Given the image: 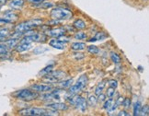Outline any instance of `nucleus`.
<instances>
[{"mask_svg":"<svg viewBox=\"0 0 149 116\" xmlns=\"http://www.w3.org/2000/svg\"><path fill=\"white\" fill-rule=\"evenodd\" d=\"M51 18L54 20H66L72 18L73 13L69 9L64 8H55L51 11Z\"/></svg>","mask_w":149,"mask_h":116,"instance_id":"obj_3","label":"nucleus"},{"mask_svg":"<svg viewBox=\"0 0 149 116\" xmlns=\"http://www.w3.org/2000/svg\"><path fill=\"white\" fill-rule=\"evenodd\" d=\"M111 61L114 63V64H116V65H118V64L121 63L122 59H121V57H120V55L116 53H111Z\"/></svg>","mask_w":149,"mask_h":116,"instance_id":"obj_24","label":"nucleus"},{"mask_svg":"<svg viewBox=\"0 0 149 116\" xmlns=\"http://www.w3.org/2000/svg\"><path fill=\"white\" fill-rule=\"evenodd\" d=\"M114 94H115V89H113V88H109L108 90H107V96L108 98H112L114 96Z\"/></svg>","mask_w":149,"mask_h":116,"instance_id":"obj_34","label":"nucleus"},{"mask_svg":"<svg viewBox=\"0 0 149 116\" xmlns=\"http://www.w3.org/2000/svg\"><path fill=\"white\" fill-rule=\"evenodd\" d=\"M6 38H4V37H1V36H0V42H3V41L5 40Z\"/></svg>","mask_w":149,"mask_h":116,"instance_id":"obj_43","label":"nucleus"},{"mask_svg":"<svg viewBox=\"0 0 149 116\" xmlns=\"http://www.w3.org/2000/svg\"><path fill=\"white\" fill-rule=\"evenodd\" d=\"M19 115L24 116H51L57 115V111L53 109H44V108H27L19 111Z\"/></svg>","mask_w":149,"mask_h":116,"instance_id":"obj_1","label":"nucleus"},{"mask_svg":"<svg viewBox=\"0 0 149 116\" xmlns=\"http://www.w3.org/2000/svg\"><path fill=\"white\" fill-rule=\"evenodd\" d=\"M47 40V35L44 33H37L33 32L29 35H25L20 40V43H41L45 42Z\"/></svg>","mask_w":149,"mask_h":116,"instance_id":"obj_6","label":"nucleus"},{"mask_svg":"<svg viewBox=\"0 0 149 116\" xmlns=\"http://www.w3.org/2000/svg\"><path fill=\"white\" fill-rule=\"evenodd\" d=\"M88 81V77L86 76V75H83V76H81V77H80V78H78V80L77 81V84H79L81 87H83V89H84L85 87L87 86Z\"/></svg>","mask_w":149,"mask_h":116,"instance_id":"obj_19","label":"nucleus"},{"mask_svg":"<svg viewBox=\"0 0 149 116\" xmlns=\"http://www.w3.org/2000/svg\"><path fill=\"white\" fill-rule=\"evenodd\" d=\"M19 43V39L17 38H12V39H9L7 40L6 42L4 43V44L7 46L8 49H11V48H14L15 46Z\"/></svg>","mask_w":149,"mask_h":116,"instance_id":"obj_16","label":"nucleus"},{"mask_svg":"<svg viewBox=\"0 0 149 116\" xmlns=\"http://www.w3.org/2000/svg\"><path fill=\"white\" fill-rule=\"evenodd\" d=\"M73 27L74 29H77V30L81 31V30H84V29L87 28V25H86V22L84 20H82L81 19H77L74 21Z\"/></svg>","mask_w":149,"mask_h":116,"instance_id":"obj_14","label":"nucleus"},{"mask_svg":"<svg viewBox=\"0 0 149 116\" xmlns=\"http://www.w3.org/2000/svg\"><path fill=\"white\" fill-rule=\"evenodd\" d=\"M141 103L140 101H137L134 103V116H138L140 115V112H141Z\"/></svg>","mask_w":149,"mask_h":116,"instance_id":"obj_23","label":"nucleus"},{"mask_svg":"<svg viewBox=\"0 0 149 116\" xmlns=\"http://www.w3.org/2000/svg\"><path fill=\"white\" fill-rule=\"evenodd\" d=\"M3 19L5 20H7L8 23H14L16 22L17 20H18L19 19V16L17 15L14 11H7V12L5 13L4 17H3Z\"/></svg>","mask_w":149,"mask_h":116,"instance_id":"obj_10","label":"nucleus"},{"mask_svg":"<svg viewBox=\"0 0 149 116\" xmlns=\"http://www.w3.org/2000/svg\"><path fill=\"white\" fill-rule=\"evenodd\" d=\"M73 83V79H67V80H64L62 82L59 83V87L62 89H65V88H69L71 86V84Z\"/></svg>","mask_w":149,"mask_h":116,"instance_id":"obj_25","label":"nucleus"},{"mask_svg":"<svg viewBox=\"0 0 149 116\" xmlns=\"http://www.w3.org/2000/svg\"><path fill=\"white\" fill-rule=\"evenodd\" d=\"M66 76V73L64 71H52L51 73L45 75V77L42 78V81L45 83L53 84V83H57L59 82L61 79H63Z\"/></svg>","mask_w":149,"mask_h":116,"instance_id":"obj_5","label":"nucleus"},{"mask_svg":"<svg viewBox=\"0 0 149 116\" xmlns=\"http://www.w3.org/2000/svg\"><path fill=\"white\" fill-rule=\"evenodd\" d=\"M74 59H76V60H81V59H83V58L85 57V55L82 53H74Z\"/></svg>","mask_w":149,"mask_h":116,"instance_id":"obj_36","label":"nucleus"},{"mask_svg":"<svg viewBox=\"0 0 149 116\" xmlns=\"http://www.w3.org/2000/svg\"><path fill=\"white\" fill-rule=\"evenodd\" d=\"M48 51L47 48H44V47H36L35 49L33 50V54L34 55H42L44 52Z\"/></svg>","mask_w":149,"mask_h":116,"instance_id":"obj_30","label":"nucleus"},{"mask_svg":"<svg viewBox=\"0 0 149 116\" xmlns=\"http://www.w3.org/2000/svg\"><path fill=\"white\" fill-rule=\"evenodd\" d=\"M105 81H101L100 83H99V85L96 87V89H95V94L98 96L100 95V93H102V90L104 89L105 88Z\"/></svg>","mask_w":149,"mask_h":116,"instance_id":"obj_21","label":"nucleus"},{"mask_svg":"<svg viewBox=\"0 0 149 116\" xmlns=\"http://www.w3.org/2000/svg\"><path fill=\"white\" fill-rule=\"evenodd\" d=\"M83 89V87H81L79 84L76 83L73 86H70V89L68 90V93L70 95H74V94H77L79 91H81Z\"/></svg>","mask_w":149,"mask_h":116,"instance_id":"obj_15","label":"nucleus"},{"mask_svg":"<svg viewBox=\"0 0 149 116\" xmlns=\"http://www.w3.org/2000/svg\"><path fill=\"white\" fill-rule=\"evenodd\" d=\"M42 24V20L40 19H35V20H31L28 21L21 22L19 24L17 25L14 30L16 32H20L21 35H23V33L28 31H31L34 28H37L40 25Z\"/></svg>","mask_w":149,"mask_h":116,"instance_id":"obj_2","label":"nucleus"},{"mask_svg":"<svg viewBox=\"0 0 149 116\" xmlns=\"http://www.w3.org/2000/svg\"><path fill=\"white\" fill-rule=\"evenodd\" d=\"M57 39H59L60 41H62V42H64V43H68L70 41V38L69 37H65V35L64 34V35H62V36H60V37H58Z\"/></svg>","mask_w":149,"mask_h":116,"instance_id":"obj_37","label":"nucleus"},{"mask_svg":"<svg viewBox=\"0 0 149 116\" xmlns=\"http://www.w3.org/2000/svg\"><path fill=\"white\" fill-rule=\"evenodd\" d=\"M88 53L92 55H98L100 53V49L98 48V46H96V45L88 46Z\"/></svg>","mask_w":149,"mask_h":116,"instance_id":"obj_26","label":"nucleus"},{"mask_svg":"<svg viewBox=\"0 0 149 116\" xmlns=\"http://www.w3.org/2000/svg\"><path fill=\"white\" fill-rule=\"evenodd\" d=\"M48 108L55 110V111H66L68 110V106L65 103L62 102H54V103H50L47 105Z\"/></svg>","mask_w":149,"mask_h":116,"instance_id":"obj_11","label":"nucleus"},{"mask_svg":"<svg viewBox=\"0 0 149 116\" xmlns=\"http://www.w3.org/2000/svg\"><path fill=\"white\" fill-rule=\"evenodd\" d=\"M123 98L122 97H119L118 99H116V101H115V103L117 104V105H121V104L123 103Z\"/></svg>","mask_w":149,"mask_h":116,"instance_id":"obj_40","label":"nucleus"},{"mask_svg":"<svg viewBox=\"0 0 149 116\" xmlns=\"http://www.w3.org/2000/svg\"><path fill=\"white\" fill-rule=\"evenodd\" d=\"M98 96H99V97L97 98V99H98V101H100V102H104V101H106V95L100 93V94L98 95Z\"/></svg>","mask_w":149,"mask_h":116,"instance_id":"obj_38","label":"nucleus"},{"mask_svg":"<svg viewBox=\"0 0 149 116\" xmlns=\"http://www.w3.org/2000/svg\"><path fill=\"white\" fill-rule=\"evenodd\" d=\"M87 46H86V43H78V42H77V43H73L72 44H71V49L73 50V51H81V50H84Z\"/></svg>","mask_w":149,"mask_h":116,"instance_id":"obj_18","label":"nucleus"},{"mask_svg":"<svg viewBox=\"0 0 149 116\" xmlns=\"http://www.w3.org/2000/svg\"><path fill=\"white\" fill-rule=\"evenodd\" d=\"M53 69H54L53 65L47 66L46 67H44L43 69H42V70L39 72V75H40V76H45V75H47V74H49V73H51L52 71H53Z\"/></svg>","mask_w":149,"mask_h":116,"instance_id":"obj_20","label":"nucleus"},{"mask_svg":"<svg viewBox=\"0 0 149 116\" xmlns=\"http://www.w3.org/2000/svg\"><path fill=\"white\" fill-rule=\"evenodd\" d=\"M31 89L38 92V93H44V92H49L53 90V86L51 85H42V84H36L31 86Z\"/></svg>","mask_w":149,"mask_h":116,"instance_id":"obj_8","label":"nucleus"},{"mask_svg":"<svg viewBox=\"0 0 149 116\" xmlns=\"http://www.w3.org/2000/svg\"><path fill=\"white\" fill-rule=\"evenodd\" d=\"M0 9H1V6H0Z\"/></svg>","mask_w":149,"mask_h":116,"instance_id":"obj_44","label":"nucleus"},{"mask_svg":"<svg viewBox=\"0 0 149 116\" xmlns=\"http://www.w3.org/2000/svg\"><path fill=\"white\" fill-rule=\"evenodd\" d=\"M14 97H16L17 99L21 101H34L38 99L39 93L36 91H31L30 89H21L17 91L16 93L13 94Z\"/></svg>","mask_w":149,"mask_h":116,"instance_id":"obj_4","label":"nucleus"},{"mask_svg":"<svg viewBox=\"0 0 149 116\" xmlns=\"http://www.w3.org/2000/svg\"><path fill=\"white\" fill-rule=\"evenodd\" d=\"M32 47L31 43H19L15 46V50L18 53H22V52H26L30 50Z\"/></svg>","mask_w":149,"mask_h":116,"instance_id":"obj_12","label":"nucleus"},{"mask_svg":"<svg viewBox=\"0 0 149 116\" xmlns=\"http://www.w3.org/2000/svg\"><path fill=\"white\" fill-rule=\"evenodd\" d=\"M109 86L111 87V88H113V89H116L117 87H118V82H117V80L115 79H111V80H109Z\"/></svg>","mask_w":149,"mask_h":116,"instance_id":"obj_35","label":"nucleus"},{"mask_svg":"<svg viewBox=\"0 0 149 116\" xmlns=\"http://www.w3.org/2000/svg\"><path fill=\"white\" fill-rule=\"evenodd\" d=\"M97 102H98V99L96 98V96L95 95H90L88 97V102L87 103L88 104L89 106L94 107V106H96Z\"/></svg>","mask_w":149,"mask_h":116,"instance_id":"obj_22","label":"nucleus"},{"mask_svg":"<svg viewBox=\"0 0 149 116\" xmlns=\"http://www.w3.org/2000/svg\"><path fill=\"white\" fill-rule=\"evenodd\" d=\"M9 35H10V32H9L8 29H7V28H0V36L4 37V38H7Z\"/></svg>","mask_w":149,"mask_h":116,"instance_id":"obj_29","label":"nucleus"},{"mask_svg":"<svg viewBox=\"0 0 149 116\" xmlns=\"http://www.w3.org/2000/svg\"><path fill=\"white\" fill-rule=\"evenodd\" d=\"M122 105H123L124 108H129V107L131 106V99H129V98H125V99H123Z\"/></svg>","mask_w":149,"mask_h":116,"instance_id":"obj_33","label":"nucleus"},{"mask_svg":"<svg viewBox=\"0 0 149 116\" xmlns=\"http://www.w3.org/2000/svg\"><path fill=\"white\" fill-rule=\"evenodd\" d=\"M54 7V4L52 3V2H42L40 4V8H44V9H47V8H53Z\"/></svg>","mask_w":149,"mask_h":116,"instance_id":"obj_31","label":"nucleus"},{"mask_svg":"<svg viewBox=\"0 0 149 116\" xmlns=\"http://www.w3.org/2000/svg\"><path fill=\"white\" fill-rule=\"evenodd\" d=\"M66 32V30L65 28H55V29H52V30H48L46 31V35L51 36L54 38H58L62 35H64Z\"/></svg>","mask_w":149,"mask_h":116,"instance_id":"obj_7","label":"nucleus"},{"mask_svg":"<svg viewBox=\"0 0 149 116\" xmlns=\"http://www.w3.org/2000/svg\"><path fill=\"white\" fill-rule=\"evenodd\" d=\"M107 38V34L105 32H103V31H99V32H97L96 33V35L93 37V38H91L89 40V42H97V41H103V40H105Z\"/></svg>","mask_w":149,"mask_h":116,"instance_id":"obj_17","label":"nucleus"},{"mask_svg":"<svg viewBox=\"0 0 149 116\" xmlns=\"http://www.w3.org/2000/svg\"><path fill=\"white\" fill-rule=\"evenodd\" d=\"M148 114H149V107H148V105H146L143 108H141L140 115H146V116H147Z\"/></svg>","mask_w":149,"mask_h":116,"instance_id":"obj_32","label":"nucleus"},{"mask_svg":"<svg viewBox=\"0 0 149 116\" xmlns=\"http://www.w3.org/2000/svg\"><path fill=\"white\" fill-rule=\"evenodd\" d=\"M7 2H8V0H0V6L2 7V6L5 5Z\"/></svg>","mask_w":149,"mask_h":116,"instance_id":"obj_42","label":"nucleus"},{"mask_svg":"<svg viewBox=\"0 0 149 116\" xmlns=\"http://www.w3.org/2000/svg\"><path fill=\"white\" fill-rule=\"evenodd\" d=\"M74 37L77 40H86L88 38V35L83 31H79V32H77L76 34H74Z\"/></svg>","mask_w":149,"mask_h":116,"instance_id":"obj_28","label":"nucleus"},{"mask_svg":"<svg viewBox=\"0 0 149 116\" xmlns=\"http://www.w3.org/2000/svg\"><path fill=\"white\" fill-rule=\"evenodd\" d=\"M49 44L51 47H54L55 49H58V50H65V46H66V43L62 42V41H60L59 39H53L51 40L49 42Z\"/></svg>","mask_w":149,"mask_h":116,"instance_id":"obj_9","label":"nucleus"},{"mask_svg":"<svg viewBox=\"0 0 149 116\" xmlns=\"http://www.w3.org/2000/svg\"><path fill=\"white\" fill-rule=\"evenodd\" d=\"M114 101L112 100V98H110L108 101H104V104H103V109L106 110V111H108V110H110V108L111 107V105L113 104Z\"/></svg>","mask_w":149,"mask_h":116,"instance_id":"obj_27","label":"nucleus"},{"mask_svg":"<svg viewBox=\"0 0 149 116\" xmlns=\"http://www.w3.org/2000/svg\"><path fill=\"white\" fill-rule=\"evenodd\" d=\"M117 115L118 116H129V113L126 111H121Z\"/></svg>","mask_w":149,"mask_h":116,"instance_id":"obj_41","label":"nucleus"},{"mask_svg":"<svg viewBox=\"0 0 149 116\" xmlns=\"http://www.w3.org/2000/svg\"><path fill=\"white\" fill-rule=\"evenodd\" d=\"M28 1L31 4H41L44 1H46V0H28Z\"/></svg>","mask_w":149,"mask_h":116,"instance_id":"obj_39","label":"nucleus"},{"mask_svg":"<svg viewBox=\"0 0 149 116\" xmlns=\"http://www.w3.org/2000/svg\"><path fill=\"white\" fill-rule=\"evenodd\" d=\"M9 6L13 9H19L24 6V0H10Z\"/></svg>","mask_w":149,"mask_h":116,"instance_id":"obj_13","label":"nucleus"}]
</instances>
